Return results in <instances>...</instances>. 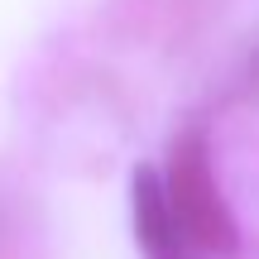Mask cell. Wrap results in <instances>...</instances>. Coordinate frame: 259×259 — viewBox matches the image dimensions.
<instances>
[{"label":"cell","instance_id":"6da1fadb","mask_svg":"<svg viewBox=\"0 0 259 259\" xmlns=\"http://www.w3.org/2000/svg\"><path fill=\"white\" fill-rule=\"evenodd\" d=\"M158 178H163V197L173 206V221L183 231L187 250L197 259L202 254H231L235 250V216L226 206L221 183H216L211 149H206V139L197 130L168 149V163Z\"/></svg>","mask_w":259,"mask_h":259},{"label":"cell","instance_id":"7a4b0ae2","mask_svg":"<svg viewBox=\"0 0 259 259\" xmlns=\"http://www.w3.org/2000/svg\"><path fill=\"white\" fill-rule=\"evenodd\" d=\"M130 221H135V245L144 259H197L173 221L158 168H135V178H130Z\"/></svg>","mask_w":259,"mask_h":259}]
</instances>
